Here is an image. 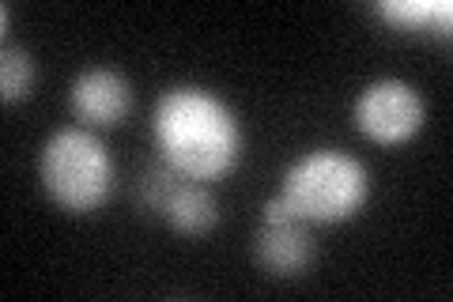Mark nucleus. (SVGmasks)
<instances>
[{"label": "nucleus", "instance_id": "nucleus-1", "mask_svg": "<svg viewBox=\"0 0 453 302\" xmlns=\"http://www.w3.org/2000/svg\"><path fill=\"white\" fill-rule=\"evenodd\" d=\"M151 133L163 163L193 182L226 178L242 155V128L234 110L196 83H178L155 98Z\"/></svg>", "mask_w": 453, "mask_h": 302}, {"label": "nucleus", "instance_id": "nucleus-2", "mask_svg": "<svg viewBox=\"0 0 453 302\" xmlns=\"http://www.w3.org/2000/svg\"><path fill=\"white\" fill-rule=\"evenodd\" d=\"M280 197L303 223H340L366 205L371 178L356 155L340 148H314L283 170Z\"/></svg>", "mask_w": 453, "mask_h": 302}, {"label": "nucleus", "instance_id": "nucleus-3", "mask_svg": "<svg viewBox=\"0 0 453 302\" xmlns=\"http://www.w3.org/2000/svg\"><path fill=\"white\" fill-rule=\"evenodd\" d=\"M113 155L88 128H57L38 151V178L50 200L65 212H95L113 193Z\"/></svg>", "mask_w": 453, "mask_h": 302}, {"label": "nucleus", "instance_id": "nucleus-4", "mask_svg": "<svg viewBox=\"0 0 453 302\" xmlns=\"http://www.w3.org/2000/svg\"><path fill=\"white\" fill-rule=\"evenodd\" d=\"M356 125L374 143H404L423 128V95L408 80H374L356 98Z\"/></svg>", "mask_w": 453, "mask_h": 302}, {"label": "nucleus", "instance_id": "nucleus-5", "mask_svg": "<svg viewBox=\"0 0 453 302\" xmlns=\"http://www.w3.org/2000/svg\"><path fill=\"white\" fill-rule=\"evenodd\" d=\"M68 106H73L80 121L113 128L129 118V110H133V83L118 68H106V65L83 68L73 80V88H68Z\"/></svg>", "mask_w": 453, "mask_h": 302}, {"label": "nucleus", "instance_id": "nucleus-6", "mask_svg": "<svg viewBox=\"0 0 453 302\" xmlns=\"http://www.w3.org/2000/svg\"><path fill=\"white\" fill-rule=\"evenodd\" d=\"M253 261H257L268 276H303L314 261V238H310L303 220L288 223H261L257 238H253Z\"/></svg>", "mask_w": 453, "mask_h": 302}, {"label": "nucleus", "instance_id": "nucleus-7", "mask_svg": "<svg viewBox=\"0 0 453 302\" xmlns=\"http://www.w3.org/2000/svg\"><path fill=\"white\" fill-rule=\"evenodd\" d=\"M163 220L181 235H208L219 220V205H216V197L208 193V185L181 174L174 193L166 200V208H163Z\"/></svg>", "mask_w": 453, "mask_h": 302}, {"label": "nucleus", "instance_id": "nucleus-8", "mask_svg": "<svg viewBox=\"0 0 453 302\" xmlns=\"http://www.w3.org/2000/svg\"><path fill=\"white\" fill-rule=\"evenodd\" d=\"M378 16L396 31H446L453 4L449 0H381Z\"/></svg>", "mask_w": 453, "mask_h": 302}, {"label": "nucleus", "instance_id": "nucleus-9", "mask_svg": "<svg viewBox=\"0 0 453 302\" xmlns=\"http://www.w3.org/2000/svg\"><path fill=\"white\" fill-rule=\"evenodd\" d=\"M38 80V65L35 57L4 42V50H0V95H4V103H19V98L31 95Z\"/></svg>", "mask_w": 453, "mask_h": 302}, {"label": "nucleus", "instance_id": "nucleus-10", "mask_svg": "<svg viewBox=\"0 0 453 302\" xmlns=\"http://www.w3.org/2000/svg\"><path fill=\"white\" fill-rule=\"evenodd\" d=\"M178 178H181V174H178L174 166H166V163L148 166L144 178L136 182V205L144 208V212H151V215H163V208H166L170 193H174Z\"/></svg>", "mask_w": 453, "mask_h": 302}, {"label": "nucleus", "instance_id": "nucleus-11", "mask_svg": "<svg viewBox=\"0 0 453 302\" xmlns=\"http://www.w3.org/2000/svg\"><path fill=\"white\" fill-rule=\"evenodd\" d=\"M288 220H299V215H295L288 200H283V197L276 193V197L265 205V220H261V223H288Z\"/></svg>", "mask_w": 453, "mask_h": 302}, {"label": "nucleus", "instance_id": "nucleus-12", "mask_svg": "<svg viewBox=\"0 0 453 302\" xmlns=\"http://www.w3.org/2000/svg\"><path fill=\"white\" fill-rule=\"evenodd\" d=\"M0 27H4V35H8V27H12V8L4 4V12H0Z\"/></svg>", "mask_w": 453, "mask_h": 302}]
</instances>
